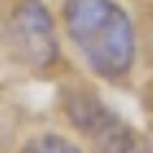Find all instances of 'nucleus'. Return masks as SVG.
<instances>
[{
    "label": "nucleus",
    "mask_w": 153,
    "mask_h": 153,
    "mask_svg": "<svg viewBox=\"0 0 153 153\" xmlns=\"http://www.w3.org/2000/svg\"><path fill=\"white\" fill-rule=\"evenodd\" d=\"M59 110L66 125L87 143H94L123 120L89 79H66L59 87Z\"/></svg>",
    "instance_id": "obj_3"
},
{
    "label": "nucleus",
    "mask_w": 153,
    "mask_h": 153,
    "mask_svg": "<svg viewBox=\"0 0 153 153\" xmlns=\"http://www.w3.org/2000/svg\"><path fill=\"white\" fill-rule=\"evenodd\" d=\"M89 153H153V135L120 120L112 130L89 143Z\"/></svg>",
    "instance_id": "obj_4"
},
{
    "label": "nucleus",
    "mask_w": 153,
    "mask_h": 153,
    "mask_svg": "<svg viewBox=\"0 0 153 153\" xmlns=\"http://www.w3.org/2000/svg\"><path fill=\"white\" fill-rule=\"evenodd\" d=\"M140 100H143V107H146L148 117H151V123H153V74L143 82V87H140Z\"/></svg>",
    "instance_id": "obj_7"
},
{
    "label": "nucleus",
    "mask_w": 153,
    "mask_h": 153,
    "mask_svg": "<svg viewBox=\"0 0 153 153\" xmlns=\"http://www.w3.org/2000/svg\"><path fill=\"white\" fill-rule=\"evenodd\" d=\"M3 41L16 64L36 74H51L64 66L61 28L44 0H16L3 21Z\"/></svg>",
    "instance_id": "obj_2"
},
{
    "label": "nucleus",
    "mask_w": 153,
    "mask_h": 153,
    "mask_svg": "<svg viewBox=\"0 0 153 153\" xmlns=\"http://www.w3.org/2000/svg\"><path fill=\"white\" fill-rule=\"evenodd\" d=\"M138 54L143 69L153 74V10L138 21Z\"/></svg>",
    "instance_id": "obj_6"
},
{
    "label": "nucleus",
    "mask_w": 153,
    "mask_h": 153,
    "mask_svg": "<svg viewBox=\"0 0 153 153\" xmlns=\"http://www.w3.org/2000/svg\"><path fill=\"white\" fill-rule=\"evenodd\" d=\"M18 153H89L76 138L66 135L59 130H38L31 133L26 140L21 143Z\"/></svg>",
    "instance_id": "obj_5"
},
{
    "label": "nucleus",
    "mask_w": 153,
    "mask_h": 153,
    "mask_svg": "<svg viewBox=\"0 0 153 153\" xmlns=\"http://www.w3.org/2000/svg\"><path fill=\"white\" fill-rule=\"evenodd\" d=\"M61 38L92 79L130 84L140 66L138 21L123 0H61Z\"/></svg>",
    "instance_id": "obj_1"
}]
</instances>
